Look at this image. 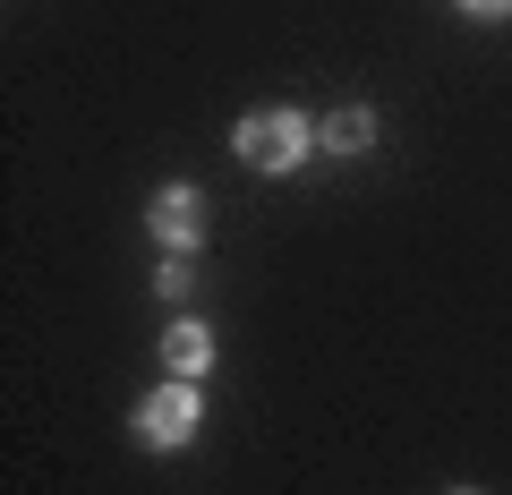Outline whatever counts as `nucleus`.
I'll return each mask as SVG.
<instances>
[{"label": "nucleus", "instance_id": "nucleus-2", "mask_svg": "<svg viewBox=\"0 0 512 495\" xmlns=\"http://www.w3.org/2000/svg\"><path fill=\"white\" fill-rule=\"evenodd\" d=\"M197 427H205V402H197V385H188V376H171V385H154L146 402H137V436H146L154 453H180Z\"/></svg>", "mask_w": 512, "mask_h": 495}, {"label": "nucleus", "instance_id": "nucleus-5", "mask_svg": "<svg viewBox=\"0 0 512 495\" xmlns=\"http://www.w3.org/2000/svg\"><path fill=\"white\" fill-rule=\"evenodd\" d=\"M316 146H325V154H367V146H376V111H367V103L333 111L325 129H316Z\"/></svg>", "mask_w": 512, "mask_h": 495}, {"label": "nucleus", "instance_id": "nucleus-8", "mask_svg": "<svg viewBox=\"0 0 512 495\" xmlns=\"http://www.w3.org/2000/svg\"><path fill=\"white\" fill-rule=\"evenodd\" d=\"M453 495H478V487H453Z\"/></svg>", "mask_w": 512, "mask_h": 495}, {"label": "nucleus", "instance_id": "nucleus-7", "mask_svg": "<svg viewBox=\"0 0 512 495\" xmlns=\"http://www.w3.org/2000/svg\"><path fill=\"white\" fill-rule=\"evenodd\" d=\"M453 9H470V18H512V0H453Z\"/></svg>", "mask_w": 512, "mask_h": 495}, {"label": "nucleus", "instance_id": "nucleus-4", "mask_svg": "<svg viewBox=\"0 0 512 495\" xmlns=\"http://www.w3.org/2000/svg\"><path fill=\"white\" fill-rule=\"evenodd\" d=\"M163 367H171V376H188V385H205V376H214V333H205L197 316L163 325Z\"/></svg>", "mask_w": 512, "mask_h": 495}, {"label": "nucleus", "instance_id": "nucleus-1", "mask_svg": "<svg viewBox=\"0 0 512 495\" xmlns=\"http://www.w3.org/2000/svg\"><path fill=\"white\" fill-rule=\"evenodd\" d=\"M231 154H239L248 171H265V180H291V171L316 154V120H308V111L265 103V111H248V120L231 129Z\"/></svg>", "mask_w": 512, "mask_h": 495}, {"label": "nucleus", "instance_id": "nucleus-6", "mask_svg": "<svg viewBox=\"0 0 512 495\" xmlns=\"http://www.w3.org/2000/svg\"><path fill=\"white\" fill-rule=\"evenodd\" d=\"M188 282H197V265H188V257H163V265H154V291H163V299H188Z\"/></svg>", "mask_w": 512, "mask_h": 495}, {"label": "nucleus", "instance_id": "nucleus-3", "mask_svg": "<svg viewBox=\"0 0 512 495\" xmlns=\"http://www.w3.org/2000/svg\"><path fill=\"white\" fill-rule=\"evenodd\" d=\"M146 231H154V248H171V257L205 248V197H197V188H154Z\"/></svg>", "mask_w": 512, "mask_h": 495}]
</instances>
